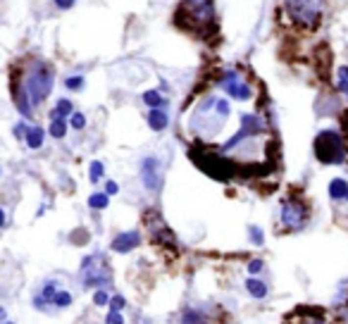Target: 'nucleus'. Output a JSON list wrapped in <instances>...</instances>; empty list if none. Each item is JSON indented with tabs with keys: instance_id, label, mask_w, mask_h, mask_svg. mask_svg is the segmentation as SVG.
Returning <instances> with one entry per match:
<instances>
[{
	"instance_id": "nucleus-1",
	"label": "nucleus",
	"mask_w": 348,
	"mask_h": 324,
	"mask_svg": "<svg viewBox=\"0 0 348 324\" xmlns=\"http://www.w3.org/2000/svg\"><path fill=\"white\" fill-rule=\"evenodd\" d=\"M17 81H12V98L15 105L22 112V117H31L38 105L46 103V98L50 95L53 84H55V72L48 62H43L41 57H31L26 62H22L17 69L12 72Z\"/></svg>"
},
{
	"instance_id": "nucleus-2",
	"label": "nucleus",
	"mask_w": 348,
	"mask_h": 324,
	"mask_svg": "<svg viewBox=\"0 0 348 324\" xmlns=\"http://www.w3.org/2000/svg\"><path fill=\"white\" fill-rule=\"evenodd\" d=\"M174 24L198 38H210L217 34L215 0H179L174 10Z\"/></svg>"
},
{
	"instance_id": "nucleus-3",
	"label": "nucleus",
	"mask_w": 348,
	"mask_h": 324,
	"mask_svg": "<svg viewBox=\"0 0 348 324\" xmlns=\"http://www.w3.org/2000/svg\"><path fill=\"white\" fill-rule=\"evenodd\" d=\"M286 19L293 26L312 31L322 22V0H281Z\"/></svg>"
},
{
	"instance_id": "nucleus-4",
	"label": "nucleus",
	"mask_w": 348,
	"mask_h": 324,
	"mask_svg": "<svg viewBox=\"0 0 348 324\" xmlns=\"http://www.w3.org/2000/svg\"><path fill=\"white\" fill-rule=\"evenodd\" d=\"M315 158L322 162V164H341L346 160V141L339 131L334 129H325L315 136Z\"/></svg>"
},
{
	"instance_id": "nucleus-5",
	"label": "nucleus",
	"mask_w": 348,
	"mask_h": 324,
	"mask_svg": "<svg viewBox=\"0 0 348 324\" xmlns=\"http://www.w3.org/2000/svg\"><path fill=\"white\" fill-rule=\"evenodd\" d=\"M224 122H227V117L217 110V98L210 95V98H205L201 105L196 108L193 117H191V129L196 134H201V136H208V134L212 136V134L222 131Z\"/></svg>"
},
{
	"instance_id": "nucleus-6",
	"label": "nucleus",
	"mask_w": 348,
	"mask_h": 324,
	"mask_svg": "<svg viewBox=\"0 0 348 324\" xmlns=\"http://www.w3.org/2000/svg\"><path fill=\"white\" fill-rule=\"evenodd\" d=\"M79 274H81V281L84 286H105L110 284L112 272L110 265L105 262V255L103 253H93V255H86L81 267H79Z\"/></svg>"
},
{
	"instance_id": "nucleus-7",
	"label": "nucleus",
	"mask_w": 348,
	"mask_h": 324,
	"mask_svg": "<svg viewBox=\"0 0 348 324\" xmlns=\"http://www.w3.org/2000/svg\"><path fill=\"white\" fill-rule=\"evenodd\" d=\"M308 219H310V210H308V205L301 198L291 196V198H286L281 203V208H279V222H281V227L286 231H301L308 224Z\"/></svg>"
},
{
	"instance_id": "nucleus-8",
	"label": "nucleus",
	"mask_w": 348,
	"mask_h": 324,
	"mask_svg": "<svg viewBox=\"0 0 348 324\" xmlns=\"http://www.w3.org/2000/svg\"><path fill=\"white\" fill-rule=\"evenodd\" d=\"M220 86L227 91V95H229V98H234V100H251V95H253V91H251V86H248V81H246L236 69H229V72L222 74Z\"/></svg>"
},
{
	"instance_id": "nucleus-9",
	"label": "nucleus",
	"mask_w": 348,
	"mask_h": 324,
	"mask_svg": "<svg viewBox=\"0 0 348 324\" xmlns=\"http://www.w3.org/2000/svg\"><path fill=\"white\" fill-rule=\"evenodd\" d=\"M141 179L148 191H158L162 184V172H160V160L158 158H143L141 162Z\"/></svg>"
},
{
	"instance_id": "nucleus-10",
	"label": "nucleus",
	"mask_w": 348,
	"mask_h": 324,
	"mask_svg": "<svg viewBox=\"0 0 348 324\" xmlns=\"http://www.w3.org/2000/svg\"><path fill=\"white\" fill-rule=\"evenodd\" d=\"M57 291H60V284H57L55 279H48L41 286V291L34 296V307H38V310H53V298H55Z\"/></svg>"
},
{
	"instance_id": "nucleus-11",
	"label": "nucleus",
	"mask_w": 348,
	"mask_h": 324,
	"mask_svg": "<svg viewBox=\"0 0 348 324\" xmlns=\"http://www.w3.org/2000/svg\"><path fill=\"white\" fill-rule=\"evenodd\" d=\"M141 243V234L139 231H122L112 238V251L115 253H129Z\"/></svg>"
},
{
	"instance_id": "nucleus-12",
	"label": "nucleus",
	"mask_w": 348,
	"mask_h": 324,
	"mask_svg": "<svg viewBox=\"0 0 348 324\" xmlns=\"http://www.w3.org/2000/svg\"><path fill=\"white\" fill-rule=\"evenodd\" d=\"M289 324H327V320L320 310H296L289 317Z\"/></svg>"
},
{
	"instance_id": "nucleus-13",
	"label": "nucleus",
	"mask_w": 348,
	"mask_h": 324,
	"mask_svg": "<svg viewBox=\"0 0 348 324\" xmlns=\"http://www.w3.org/2000/svg\"><path fill=\"white\" fill-rule=\"evenodd\" d=\"M167 122H169V117H167V112L162 108H153L148 112V126H150L153 131L167 129Z\"/></svg>"
},
{
	"instance_id": "nucleus-14",
	"label": "nucleus",
	"mask_w": 348,
	"mask_h": 324,
	"mask_svg": "<svg viewBox=\"0 0 348 324\" xmlns=\"http://www.w3.org/2000/svg\"><path fill=\"white\" fill-rule=\"evenodd\" d=\"M329 198L331 200H346L348 198V181L346 179H331Z\"/></svg>"
},
{
	"instance_id": "nucleus-15",
	"label": "nucleus",
	"mask_w": 348,
	"mask_h": 324,
	"mask_svg": "<svg viewBox=\"0 0 348 324\" xmlns=\"http://www.w3.org/2000/svg\"><path fill=\"white\" fill-rule=\"evenodd\" d=\"M72 115H74L72 100L60 98V100H57V105H55V110L50 112V119H65V117H72Z\"/></svg>"
},
{
	"instance_id": "nucleus-16",
	"label": "nucleus",
	"mask_w": 348,
	"mask_h": 324,
	"mask_svg": "<svg viewBox=\"0 0 348 324\" xmlns=\"http://www.w3.org/2000/svg\"><path fill=\"white\" fill-rule=\"evenodd\" d=\"M43 139H46V131L41 129V126H29V134H26V145L31 148V150H38L41 145H43Z\"/></svg>"
},
{
	"instance_id": "nucleus-17",
	"label": "nucleus",
	"mask_w": 348,
	"mask_h": 324,
	"mask_svg": "<svg viewBox=\"0 0 348 324\" xmlns=\"http://www.w3.org/2000/svg\"><path fill=\"white\" fill-rule=\"evenodd\" d=\"M143 103H146L148 108L153 110V108H165V98H162V93H160V91H146V93H143Z\"/></svg>"
},
{
	"instance_id": "nucleus-18",
	"label": "nucleus",
	"mask_w": 348,
	"mask_h": 324,
	"mask_svg": "<svg viewBox=\"0 0 348 324\" xmlns=\"http://www.w3.org/2000/svg\"><path fill=\"white\" fill-rule=\"evenodd\" d=\"M246 288H248V293H251L253 298H257V301L267 296V286H265L260 279H248V281H246Z\"/></svg>"
},
{
	"instance_id": "nucleus-19",
	"label": "nucleus",
	"mask_w": 348,
	"mask_h": 324,
	"mask_svg": "<svg viewBox=\"0 0 348 324\" xmlns=\"http://www.w3.org/2000/svg\"><path fill=\"white\" fill-rule=\"evenodd\" d=\"M182 324H208V317L201 310H186L182 315Z\"/></svg>"
},
{
	"instance_id": "nucleus-20",
	"label": "nucleus",
	"mask_w": 348,
	"mask_h": 324,
	"mask_svg": "<svg viewBox=\"0 0 348 324\" xmlns=\"http://www.w3.org/2000/svg\"><path fill=\"white\" fill-rule=\"evenodd\" d=\"M336 89H339V93L348 95V65L339 67V72H336Z\"/></svg>"
},
{
	"instance_id": "nucleus-21",
	"label": "nucleus",
	"mask_w": 348,
	"mask_h": 324,
	"mask_svg": "<svg viewBox=\"0 0 348 324\" xmlns=\"http://www.w3.org/2000/svg\"><path fill=\"white\" fill-rule=\"evenodd\" d=\"M108 203H110V196H108V193H93L91 198H89V208H93V210H105Z\"/></svg>"
},
{
	"instance_id": "nucleus-22",
	"label": "nucleus",
	"mask_w": 348,
	"mask_h": 324,
	"mask_svg": "<svg viewBox=\"0 0 348 324\" xmlns=\"http://www.w3.org/2000/svg\"><path fill=\"white\" fill-rule=\"evenodd\" d=\"M50 136L53 139H65V134H67V122L65 119H50Z\"/></svg>"
},
{
	"instance_id": "nucleus-23",
	"label": "nucleus",
	"mask_w": 348,
	"mask_h": 324,
	"mask_svg": "<svg viewBox=\"0 0 348 324\" xmlns=\"http://www.w3.org/2000/svg\"><path fill=\"white\" fill-rule=\"evenodd\" d=\"M70 305H72V293L60 288L55 293V298H53V307H70Z\"/></svg>"
},
{
	"instance_id": "nucleus-24",
	"label": "nucleus",
	"mask_w": 348,
	"mask_h": 324,
	"mask_svg": "<svg viewBox=\"0 0 348 324\" xmlns=\"http://www.w3.org/2000/svg\"><path fill=\"white\" fill-rule=\"evenodd\" d=\"M103 174H105V167H103V162L93 160L91 167H89V179H91L93 184H98V181L103 179Z\"/></svg>"
},
{
	"instance_id": "nucleus-25",
	"label": "nucleus",
	"mask_w": 348,
	"mask_h": 324,
	"mask_svg": "<svg viewBox=\"0 0 348 324\" xmlns=\"http://www.w3.org/2000/svg\"><path fill=\"white\" fill-rule=\"evenodd\" d=\"M65 86L70 91H81L84 89V76L81 74H72V76H67L65 79Z\"/></svg>"
},
{
	"instance_id": "nucleus-26",
	"label": "nucleus",
	"mask_w": 348,
	"mask_h": 324,
	"mask_svg": "<svg viewBox=\"0 0 348 324\" xmlns=\"http://www.w3.org/2000/svg\"><path fill=\"white\" fill-rule=\"evenodd\" d=\"M110 301L112 298L108 296V291H105V288H98V291L93 293V303H95V305H108Z\"/></svg>"
},
{
	"instance_id": "nucleus-27",
	"label": "nucleus",
	"mask_w": 348,
	"mask_h": 324,
	"mask_svg": "<svg viewBox=\"0 0 348 324\" xmlns=\"http://www.w3.org/2000/svg\"><path fill=\"white\" fill-rule=\"evenodd\" d=\"M70 124H72V129H76V131H81V129L86 126V117H84L81 112H74L72 117H70Z\"/></svg>"
},
{
	"instance_id": "nucleus-28",
	"label": "nucleus",
	"mask_w": 348,
	"mask_h": 324,
	"mask_svg": "<svg viewBox=\"0 0 348 324\" xmlns=\"http://www.w3.org/2000/svg\"><path fill=\"white\" fill-rule=\"evenodd\" d=\"M248 236H251V241H253L255 246H260V243H262V238H265V236H262V229L255 227V224H251V227H248Z\"/></svg>"
},
{
	"instance_id": "nucleus-29",
	"label": "nucleus",
	"mask_w": 348,
	"mask_h": 324,
	"mask_svg": "<svg viewBox=\"0 0 348 324\" xmlns=\"http://www.w3.org/2000/svg\"><path fill=\"white\" fill-rule=\"evenodd\" d=\"M105 324H124V317H122V312H119V310H110V315H108Z\"/></svg>"
},
{
	"instance_id": "nucleus-30",
	"label": "nucleus",
	"mask_w": 348,
	"mask_h": 324,
	"mask_svg": "<svg viewBox=\"0 0 348 324\" xmlns=\"http://www.w3.org/2000/svg\"><path fill=\"white\" fill-rule=\"evenodd\" d=\"M341 136H344V141L348 145V110L341 115Z\"/></svg>"
},
{
	"instance_id": "nucleus-31",
	"label": "nucleus",
	"mask_w": 348,
	"mask_h": 324,
	"mask_svg": "<svg viewBox=\"0 0 348 324\" xmlns=\"http://www.w3.org/2000/svg\"><path fill=\"white\" fill-rule=\"evenodd\" d=\"M124 303H127V301H124V296H112L110 307H112V310H122V307H124Z\"/></svg>"
},
{
	"instance_id": "nucleus-32",
	"label": "nucleus",
	"mask_w": 348,
	"mask_h": 324,
	"mask_svg": "<svg viewBox=\"0 0 348 324\" xmlns=\"http://www.w3.org/2000/svg\"><path fill=\"white\" fill-rule=\"evenodd\" d=\"M26 134H29V126L24 124V122H19V124L15 126V136H17V139H26Z\"/></svg>"
},
{
	"instance_id": "nucleus-33",
	"label": "nucleus",
	"mask_w": 348,
	"mask_h": 324,
	"mask_svg": "<svg viewBox=\"0 0 348 324\" xmlns=\"http://www.w3.org/2000/svg\"><path fill=\"white\" fill-rule=\"evenodd\" d=\"M105 193H108V196H117V193H119V184H117V181H108V184H105Z\"/></svg>"
},
{
	"instance_id": "nucleus-34",
	"label": "nucleus",
	"mask_w": 348,
	"mask_h": 324,
	"mask_svg": "<svg viewBox=\"0 0 348 324\" xmlns=\"http://www.w3.org/2000/svg\"><path fill=\"white\" fill-rule=\"evenodd\" d=\"M53 2H55L57 10H70V7H74L76 0H53Z\"/></svg>"
},
{
	"instance_id": "nucleus-35",
	"label": "nucleus",
	"mask_w": 348,
	"mask_h": 324,
	"mask_svg": "<svg viewBox=\"0 0 348 324\" xmlns=\"http://www.w3.org/2000/svg\"><path fill=\"white\" fill-rule=\"evenodd\" d=\"M260 270H262V260H251V262H248V272L257 274Z\"/></svg>"
},
{
	"instance_id": "nucleus-36",
	"label": "nucleus",
	"mask_w": 348,
	"mask_h": 324,
	"mask_svg": "<svg viewBox=\"0 0 348 324\" xmlns=\"http://www.w3.org/2000/svg\"><path fill=\"white\" fill-rule=\"evenodd\" d=\"M2 324H12V322H10V320H5V322H2Z\"/></svg>"
},
{
	"instance_id": "nucleus-37",
	"label": "nucleus",
	"mask_w": 348,
	"mask_h": 324,
	"mask_svg": "<svg viewBox=\"0 0 348 324\" xmlns=\"http://www.w3.org/2000/svg\"><path fill=\"white\" fill-rule=\"evenodd\" d=\"M346 200H348V198H346Z\"/></svg>"
}]
</instances>
